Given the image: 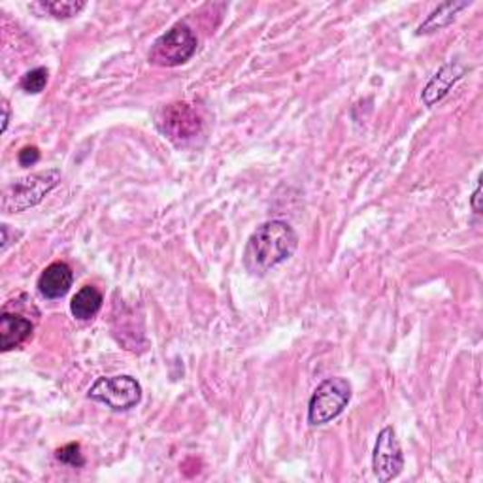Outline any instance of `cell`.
Here are the masks:
<instances>
[{
	"label": "cell",
	"mask_w": 483,
	"mask_h": 483,
	"mask_svg": "<svg viewBox=\"0 0 483 483\" xmlns=\"http://www.w3.org/2000/svg\"><path fill=\"white\" fill-rule=\"evenodd\" d=\"M87 397L101 402L113 412H127L142 400V385L133 376H103L96 380Z\"/></svg>",
	"instance_id": "8992f818"
},
{
	"label": "cell",
	"mask_w": 483,
	"mask_h": 483,
	"mask_svg": "<svg viewBox=\"0 0 483 483\" xmlns=\"http://www.w3.org/2000/svg\"><path fill=\"white\" fill-rule=\"evenodd\" d=\"M17 161L21 166H33L40 161V152L36 146H27V148H23L17 155Z\"/></svg>",
	"instance_id": "2e32d148"
},
{
	"label": "cell",
	"mask_w": 483,
	"mask_h": 483,
	"mask_svg": "<svg viewBox=\"0 0 483 483\" xmlns=\"http://www.w3.org/2000/svg\"><path fill=\"white\" fill-rule=\"evenodd\" d=\"M299 248L295 229L280 220L262 223L250 236L244 250V267L253 276H264L278 264L291 259Z\"/></svg>",
	"instance_id": "6da1fadb"
},
{
	"label": "cell",
	"mask_w": 483,
	"mask_h": 483,
	"mask_svg": "<svg viewBox=\"0 0 483 483\" xmlns=\"http://www.w3.org/2000/svg\"><path fill=\"white\" fill-rule=\"evenodd\" d=\"M34 332V325L31 320L19 316V313H12L6 308L3 310V316H0V350L5 353L10 350H15L19 346L31 340Z\"/></svg>",
	"instance_id": "ba28073f"
},
{
	"label": "cell",
	"mask_w": 483,
	"mask_h": 483,
	"mask_svg": "<svg viewBox=\"0 0 483 483\" xmlns=\"http://www.w3.org/2000/svg\"><path fill=\"white\" fill-rule=\"evenodd\" d=\"M3 110H5V119H3V131L6 133V129H8V123H10V106H8V103H5V104H3Z\"/></svg>",
	"instance_id": "ac0fdd59"
},
{
	"label": "cell",
	"mask_w": 483,
	"mask_h": 483,
	"mask_svg": "<svg viewBox=\"0 0 483 483\" xmlns=\"http://www.w3.org/2000/svg\"><path fill=\"white\" fill-rule=\"evenodd\" d=\"M465 68L458 63H446L437 74L430 78L427 87L421 93V101L427 108H432L437 103H440L444 96L451 91V87L463 78Z\"/></svg>",
	"instance_id": "9c48e42d"
},
{
	"label": "cell",
	"mask_w": 483,
	"mask_h": 483,
	"mask_svg": "<svg viewBox=\"0 0 483 483\" xmlns=\"http://www.w3.org/2000/svg\"><path fill=\"white\" fill-rule=\"evenodd\" d=\"M479 201H481V178L478 180L476 191H474V195H472V201H470V204H472V210H474L476 213H481V204H479Z\"/></svg>",
	"instance_id": "e0dca14e"
},
{
	"label": "cell",
	"mask_w": 483,
	"mask_h": 483,
	"mask_svg": "<svg viewBox=\"0 0 483 483\" xmlns=\"http://www.w3.org/2000/svg\"><path fill=\"white\" fill-rule=\"evenodd\" d=\"M103 302H104V299H103L99 289H94L93 285H85L76 293V297L72 299L70 311L76 320L89 321L96 316V313L101 311Z\"/></svg>",
	"instance_id": "7c38bea8"
},
{
	"label": "cell",
	"mask_w": 483,
	"mask_h": 483,
	"mask_svg": "<svg viewBox=\"0 0 483 483\" xmlns=\"http://www.w3.org/2000/svg\"><path fill=\"white\" fill-rule=\"evenodd\" d=\"M72 281L74 274L66 262H52L38 278V291L42 297L55 301L70 291Z\"/></svg>",
	"instance_id": "30bf717a"
},
{
	"label": "cell",
	"mask_w": 483,
	"mask_h": 483,
	"mask_svg": "<svg viewBox=\"0 0 483 483\" xmlns=\"http://www.w3.org/2000/svg\"><path fill=\"white\" fill-rule=\"evenodd\" d=\"M38 6L55 19H68L78 15L87 3H84V0H44V3H38Z\"/></svg>",
	"instance_id": "4fadbf2b"
},
{
	"label": "cell",
	"mask_w": 483,
	"mask_h": 483,
	"mask_svg": "<svg viewBox=\"0 0 483 483\" xmlns=\"http://www.w3.org/2000/svg\"><path fill=\"white\" fill-rule=\"evenodd\" d=\"M372 468L381 483H388L400 476L404 468V455L393 427L380 430L372 453Z\"/></svg>",
	"instance_id": "52a82bcc"
},
{
	"label": "cell",
	"mask_w": 483,
	"mask_h": 483,
	"mask_svg": "<svg viewBox=\"0 0 483 483\" xmlns=\"http://www.w3.org/2000/svg\"><path fill=\"white\" fill-rule=\"evenodd\" d=\"M472 3H468V0H449V3L440 5L437 10L430 12V15L418 27V36L432 34V33L442 31L444 27L451 25L455 17L458 15V12H463Z\"/></svg>",
	"instance_id": "8fae6325"
},
{
	"label": "cell",
	"mask_w": 483,
	"mask_h": 483,
	"mask_svg": "<svg viewBox=\"0 0 483 483\" xmlns=\"http://www.w3.org/2000/svg\"><path fill=\"white\" fill-rule=\"evenodd\" d=\"M197 52V36L185 23H176V25L159 36L152 50H150V63L163 68H172L185 64Z\"/></svg>",
	"instance_id": "5b68a950"
},
{
	"label": "cell",
	"mask_w": 483,
	"mask_h": 483,
	"mask_svg": "<svg viewBox=\"0 0 483 483\" xmlns=\"http://www.w3.org/2000/svg\"><path fill=\"white\" fill-rule=\"evenodd\" d=\"M61 182L59 168H50L25 178L14 180L3 192V212L17 213L25 212L44 201L47 192H52Z\"/></svg>",
	"instance_id": "7a4b0ae2"
},
{
	"label": "cell",
	"mask_w": 483,
	"mask_h": 483,
	"mask_svg": "<svg viewBox=\"0 0 483 483\" xmlns=\"http://www.w3.org/2000/svg\"><path fill=\"white\" fill-rule=\"evenodd\" d=\"M55 458H57V461H61L63 465L74 467V468H80V467L85 465V458H84V453H82V446L76 444V442H70V444L59 448L55 451Z\"/></svg>",
	"instance_id": "9a60e30c"
},
{
	"label": "cell",
	"mask_w": 483,
	"mask_h": 483,
	"mask_svg": "<svg viewBox=\"0 0 483 483\" xmlns=\"http://www.w3.org/2000/svg\"><path fill=\"white\" fill-rule=\"evenodd\" d=\"M157 127L178 148H187L202 136L204 123L199 112L187 103H174L161 110Z\"/></svg>",
	"instance_id": "277c9868"
},
{
	"label": "cell",
	"mask_w": 483,
	"mask_h": 483,
	"mask_svg": "<svg viewBox=\"0 0 483 483\" xmlns=\"http://www.w3.org/2000/svg\"><path fill=\"white\" fill-rule=\"evenodd\" d=\"M47 80H50V72H47V68H44V66H38L34 70H29L27 74L21 78L19 85L23 91L29 93V94H38L47 85Z\"/></svg>",
	"instance_id": "5bb4252c"
},
{
	"label": "cell",
	"mask_w": 483,
	"mask_h": 483,
	"mask_svg": "<svg viewBox=\"0 0 483 483\" xmlns=\"http://www.w3.org/2000/svg\"><path fill=\"white\" fill-rule=\"evenodd\" d=\"M353 389L346 378H327L311 393L308 404V423L321 427L340 416L351 400Z\"/></svg>",
	"instance_id": "3957f363"
}]
</instances>
